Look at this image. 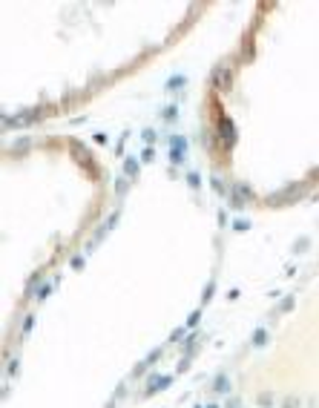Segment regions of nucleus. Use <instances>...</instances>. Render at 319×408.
<instances>
[{"label":"nucleus","instance_id":"obj_5","mask_svg":"<svg viewBox=\"0 0 319 408\" xmlns=\"http://www.w3.org/2000/svg\"><path fill=\"white\" fill-rule=\"evenodd\" d=\"M181 84H184V78H173V80H170V89H178Z\"/></svg>","mask_w":319,"mask_h":408},{"label":"nucleus","instance_id":"obj_1","mask_svg":"<svg viewBox=\"0 0 319 408\" xmlns=\"http://www.w3.org/2000/svg\"><path fill=\"white\" fill-rule=\"evenodd\" d=\"M213 87H216V89H227V87H230V69L219 66V69L213 72Z\"/></svg>","mask_w":319,"mask_h":408},{"label":"nucleus","instance_id":"obj_2","mask_svg":"<svg viewBox=\"0 0 319 408\" xmlns=\"http://www.w3.org/2000/svg\"><path fill=\"white\" fill-rule=\"evenodd\" d=\"M250 198V187L248 184H236V195H233V204L236 207H242V204Z\"/></svg>","mask_w":319,"mask_h":408},{"label":"nucleus","instance_id":"obj_3","mask_svg":"<svg viewBox=\"0 0 319 408\" xmlns=\"http://www.w3.org/2000/svg\"><path fill=\"white\" fill-rule=\"evenodd\" d=\"M184 158V138H173V161Z\"/></svg>","mask_w":319,"mask_h":408},{"label":"nucleus","instance_id":"obj_4","mask_svg":"<svg viewBox=\"0 0 319 408\" xmlns=\"http://www.w3.org/2000/svg\"><path fill=\"white\" fill-rule=\"evenodd\" d=\"M124 170H127V173H130V176H135V173H138V164H135V161L130 158V161H127V164H124Z\"/></svg>","mask_w":319,"mask_h":408}]
</instances>
